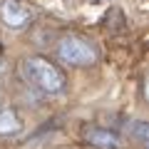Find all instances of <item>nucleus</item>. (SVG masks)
I'll list each match as a JSON object with an SVG mask.
<instances>
[{
	"mask_svg": "<svg viewBox=\"0 0 149 149\" xmlns=\"http://www.w3.org/2000/svg\"><path fill=\"white\" fill-rule=\"evenodd\" d=\"M20 74L27 85L37 87L45 95H60L65 90V85H67L62 70L55 62H50L45 57H37V55H30V57H25L20 62Z\"/></svg>",
	"mask_w": 149,
	"mask_h": 149,
	"instance_id": "1",
	"label": "nucleus"
},
{
	"mask_svg": "<svg viewBox=\"0 0 149 149\" xmlns=\"http://www.w3.org/2000/svg\"><path fill=\"white\" fill-rule=\"evenodd\" d=\"M132 139L139 144V149H147V144H149V124L147 122H134L132 124Z\"/></svg>",
	"mask_w": 149,
	"mask_h": 149,
	"instance_id": "6",
	"label": "nucleus"
},
{
	"mask_svg": "<svg viewBox=\"0 0 149 149\" xmlns=\"http://www.w3.org/2000/svg\"><path fill=\"white\" fill-rule=\"evenodd\" d=\"M55 55L60 62L70 65V67H90L97 62V50L90 40L80 35H62L55 45Z\"/></svg>",
	"mask_w": 149,
	"mask_h": 149,
	"instance_id": "2",
	"label": "nucleus"
},
{
	"mask_svg": "<svg viewBox=\"0 0 149 149\" xmlns=\"http://www.w3.org/2000/svg\"><path fill=\"white\" fill-rule=\"evenodd\" d=\"M85 139L95 149H124V139L114 129H107V127H87Z\"/></svg>",
	"mask_w": 149,
	"mask_h": 149,
	"instance_id": "4",
	"label": "nucleus"
},
{
	"mask_svg": "<svg viewBox=\"0 0 149 149\" xmlns=\"http://www.w3.org/2000/svg\"><path fill=\"white\" fill-rule=\"evenodd\" d=\"M20 132H22V119L17 117V112L13 107H0V134L13 137Z\"/></svg>",
	"mask_w": 149,
	"mask_h": 149,
	"instance_id": "5",
	"label": "nucleus"
},
{
	"mask_svg": "<svg viewBox=\"0 0 149 149\" xmlns=\"http://www.w3.org/2000/svg\"><path fill=\"white\" fill-rule=\"evenodd\" d=\"M5 72V60H0V74Z\"/></svg>",
	"mask_w": 149,
	"mask_h": 149,
	"instance_id": "7",
	"label": "nucleus"
},
{
	"mask_svg": "<svg viewBox=\"0 0 149 149\" xmlns=\"http://www.w3.org/2000/svg\"><path fill=\"white\" fill-rule=\"evenodd\" d=\"M0 20L10 30H22L35 20V8H30L22 0H3L0 3Z\"/></svg>",
	"mask_w": 149,
	"mask_h": 149,
	"instance_id": "3",
	"label": "nucleus"
},
{
	"mask_svg": "<svg viewBox=\"0 0 149 149\" xmlns=\"http://www.w3.org/2000/svg\"><path fill=\"white\" fill-rule=\"evenodd\" d=\"M0 104H3V87H0Z\"/></svg>",
	"mask_w": 149,
	"mask_h": 149,
	"instance_id": "8",
	"label": "nucleus"
}]
</instances>
